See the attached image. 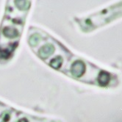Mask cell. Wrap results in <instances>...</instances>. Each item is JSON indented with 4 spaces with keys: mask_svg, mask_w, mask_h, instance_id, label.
Returning <instances> with one entry per match:
<instances>
[{
    "mask_svg": "<svg viewBox=\"0 0 122 122\" xmlns=\"http://www.w3.org/2000/svg\"><path fill=\"white\" fill-rule=\"evenodd\" d=\"M0 122H61L58 120L39 117L10 107L0 102Z\"/></svg>",
    "mask_w": 122,
    "mask_h": 122,
    "instance_id": "cell-1",
    "label": "cell"
},
{
    "mask_svg": "<svg viewBox=\"0 0 122 122\" xmlns=\"http://www.w3.org/2000/svg\"><path fill=\"white\" fill-rule=\"evenodd\" d=\"M85 71V66L82 61H76L71 66V73L76 77H80Z\"/></svg>",
    "mask_w": 122,
    "mask_h": 122,
    "instance_id": "cell-2",
    "label": "cell"
},
{
    "mask_svg": "<svg viewBox=\"0 0 122 122\" xmlns=\"http://www.w3.org/2000/svg\"><path fill=\"white\" fill-rule=\"evenodd\" d=\"M110 79H111L110 74L108 72H107V71H103L99 75L98 82H99L100 85L104 87V86H106V85H108V83L110 81Z\"/></svg>",
    "mask_w": 122,
    "mask_h": 122,
    "instance_id": "cell-3",
    "label": "cell"
}]
</instances>
